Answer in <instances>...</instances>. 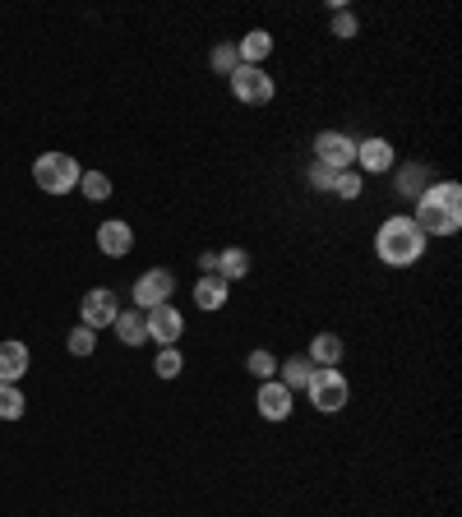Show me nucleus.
I'll use <instances>...</instances> for the list:
<instances>
[{"mask_svg":"<svg viewBox=\"0 0 462 517\" xmlns=\"http://www.w3.org/2000/svg\"><path fill=\"white\" fill-rule=\"evenodd\" d=\"M412 222L430 236H458L462 231V185L458 181H435L421 199L412 204Z\"/></svg>","mask_w":462,"mask_h":517,"instance_id":"obj_1","label":"nucleus"},{"mask_svg":"<svg viewBox=\"0 0 462 517\" xmlns=\"http://www.w3.org/2000/svg\"><path fill=\"white\" fill-rule=\"evenodd\" d=\"M375 259L389 268H412L426 259V231L412 222V213H393L375 231Z\"/></svg>","mask_w":462,"mask_h":517,"instance_id":"obj_2","label":"nucleus"},{"mask_svg":"<svg viewBox=\"0 0 462 517\" xmlns=\"http://www.w3.org/2000/svg\"><path fill=\"white\" fill-rule=\"evenodd\" d=\"M79 176H84V167H79L70 153H42L33 162V185L42 194H70V190H79Z\"/></svg>","mask_w":462,"mask_h":517,"instance_id":"obj_3","label":"nucleus"},{"mask_svg":"<svg viewBox=\"0 0 462 517\" xmlns=\"http://www.w3.org/2000/svg\"><path fill=\"white\" fill-rule=\"evenodd\" d=\"M305 397H310V407H315L319 416H338V411L347 407V397H352V384H347L342 370H315L310 384H305Z\"/></svg>","mask_w":462,"mask_h":517,"instance_id":"obj_4","label":"nucleus"},{"mask_svg":"<svg viewBox=\"0 0 462 517\" xmlns=\"http://www.w3.org/2000/svg\"><path fill=\"white\" fill-rule=\"evenodd\" d=\"M227 84H231V97H236L241 107H268V102L278 97V84H273V74H268L264 65H241Z\"/></svg>","mask_w":462,"mask_h":517,"instance_id":"obj_5","label":"nucleus"},{"mask_svg":"<svg viewBox=\"0 0 462 517\" xmlns=\"http://www.w3.org/2000/svg\"><path fill=\"white\" fill-rule=\"evenodd\" d=\"M130 296H134V310H144V314L158 310V305H167L176 296V273L171 268H148V273L134 277Z\"/></svg>","mask_w":462,"mask_h":517,"instance_id":"obj_6","label":"nucleus"},{"mask_svg":"<svg viewBox=\"0 0 462 517\" xmlns=\"http://www.w3.org/2000/svg\"><path fill=\"white\" fill-rule=\"evenodd\" d=\"M315 162L329 171H352L356 167V139L342 130H319L315 134Z\"/></svg>","mask_w":462,"mask_h":517,"instance_id":"obj_7","label":"nucleus"},{"mask_svg":"<svg viewBox=\"0 0 462 517\" xmlns=\"http://www.w3.org/2000/svg\"><path fill=\"white\" fill-rule=\"evenodd\" d=\"M393 167H398V148H393L389 139H379V134L356 139V171H361V176H389Z\"/></svg>","mask_w":462,"mask_h":517,"instance_id":"obj_8","label":"nucleus"},{"mask_svg":"<svg viewBox=\"0 0 462 517\" xmlns=\"http://www.w3.org/2000/svg\"><path fill=\"white\" fill-rule=\"evenodd\" d=\"M116 314H121V301H116V291L111 287H93L84 291V301H79V324L84 328H111L116 324Z\"/></svg>","mask_w":462,"mask_h":517,"instance_id":"obj_9","label":"nucleus"},{"mask_svg":"<svg viewBox=\"0 0 462 517\" xmlns=\"http://www.w3.org/2000/svg\"><path fill=\"white\" fill-rule=\"evenodd\" d=\"M144 324H148V342H158V347H176L181 333H185V314L167 301V305H158V310H148Z\"/></svg>","mask_w":462,"mask_h":517,"instance_id":"obj_10","label":"nucleus"},{"mask_svg":"<svg viewBox=\"0 0 462 517\" xmlns=\"http://www.w3.org/2000/svg\"><path fill=\"white\" fill-rule=\"evenodd\" d=\"M255 407H259V416H264V421L278 425V421H287V416L296 411V393H287L278 379H268V384H259Z\"/></svg>","mask_w":462,"mask_h":517,"instance_id":"obj_11","label":"nucleus"},{"mask_svg":"<svg viewBox=\"0 0 462 517\" xmlns=\"http://www.w3.org/2000/svg\"><path fill=\"white\" fill-rule=\"evenodd\" d=\"M98 250L107 254V259H125V254L134 250V227L125 222V217L102 222V227H98Z\"/></svg>","mask_w":462,"mask_h":517,"instance_id":"obj_12","label":"nucleus"},{"mask_svg":"<svg viewBox=\"0 0 462 517\" xmlns=\"http://www.w3.org/2000/svg\"><path fill=\"white\" fill-rule=\"evenodd\" d=\"M28 365H33V356H28V342H19V337H5L0 342V384H19L28 374Z\"/></svg>","mask_w":462,"mask_h":517,"instance_id":"obj_13","label":"nucleus"},{"mask_svg":"<svg viewBox=\"0 0 462 517\" xmlns=\"http://www.w3.org/2000/svg\"><path fill=\"white\" fill-rule=\"evenodd\" d=\"M342 356H347V342L338 333H315L310 337V351H305V361L315 365V370H338Z\"/></svg>","mask_w":462,"mask_h":517,"instance_id":"obj_14","label":"nucleus"},{"mask_svg":"<svg viewBox=\"0 0 462 517\" xmlns=\"http://www.w3.org/2000/svg\"><path fill=\"white\" fill-rule=\"evenodd\" d=\"M430 185H435V176H430L426 162H402V167H398V185H393V190H398V199L416 204V199H421Z\"/></svg>","mask_w":462,"mask_h":517,"instance_id":"obj_15","label":"nucleus"},{"mask_svg":"<svg viewBox=\"0 0 462 517\" xmlns=\"http://www.w3.org/2000/svg\"><path fill=\"white\" fill-rule=\"evenodd\" d=\"M227 301H231V282H222L218 273H204L195 282V305L204 314H218V310H227Z\"/></svg>","mask_w":462,"mask_h":517,"instance_id":"obj_16","label":"nucleus"},{"mask_svg":"<svg viewBox=\"0 0 462 517\" xmlns=\"http://www.w3.org/2000/svg\"><path fill=\"white\" fill-rule=\"evenodd\" d=\"M236 56H241V65H264L268 56H273V33H264V28H250V33L236 42Z\"/></svg>","mask_w":462,"mask_h":517,"instance_id":"obj_17","label":"nucleus"},{"mask_svg":"<svg viewBox=\"0 0 462 517\" xmlns=\"http://www.w3.org/2000/svg\"><path fill=\"white\" fill-rule=\"evenodd\" d=\"M111 333L121 337V347H144L148 342V324H144V310H121Z\"/></svg>","mask_w":462,"mask_h":517,"instance_id":"obj_18","label":"nucleus"},{"mask_svg":"<svg viewBox=\"0 0 462 517\" xmlns=\"http://www.w3.org/2000/svg\"><path fill=\"white\" fill-rule=\"evenodd\" d=\"M310 374H315V365L305 361V356H287V361H278V384L287 388V393H305Z\"/></svg>","mask_w":462,"mask_h":517,"instance_id":"obj_19","label":"nucleus"},{"mask_svg":"<svg viewBox=\"0 0 462 517\" xmlns=\"http://www.w3.org/2000/svg\"><path fill=\"white\" fill-rule=\"evenodd\" d=\"M218 277L222 282H241V277H250V250H241V245L218 250Z\"/></svg>","mask_w":462,"mask_h":517,"instance_id":"obj_20","label":"nucleus"},{"mask_svg":"<svg viewBox=\"0 0 462 517\" xmlns=\"http://www.w3.org/2000/svg\"><path fill=\"white\" fill-rule=\"evenodd\" d=\"M28 397L19 384H0V421H24Z\"/></svg>","mask_w":462,"mask_h":517,"instance_id":"obj_21","label":"nucleus"},{"mask_svg":"<svg viewBox=\"0 0 462 517\" xmlns=\"http://www.w3.org/2000/svg\"><path fill=\"white\" fill-rule=\"evenodd\" d=\"M208 70L222 74V79H231V74L241 70V56H236V42H218V47L208 51Z\"/></svg>","mask_w":462,"mask_h":517,"instance_id":"obj_22","label":"nucleus"},{"mask_svg":"<svg viewBox=\"0 0 462 517\" xmlns=\"http://www.w3.org/2000/svg\"><path fill=\"white\" fill-rule=\"evenodd\" d=\"M245 370H250V379L268 384V379H278V356L259 347V351H250V356H245Z\"/></svg>","mask_w":462,"mask_h":517,"instance_id":"obj_23","label":"nucleus"},{"mask_svg":"<svg viewBox=\"0 0 462 517\" xmlns=\"http://www.w3.org/2000/svg\"><path fill=\"white\" fill-rule=\"evenodd\" d=\"M65 351H70V356H79V361H88V356H93V351H98V333H93V328H70V337H65Z\"/></svg>","mask_w":462,"mask_h":517,"instance_id":"obj_24","label":"nucleus"},{"mask_svg":"<svg viewBox=\"0 0 462 517\" xmlns=\"http://www.w3.org/2000/svg\"><path fill=\"white\" fill-rule=\"evenodd\" d=\"M181 370H185L181 347H162L158 361H153V374H158V379H181Z\"/></svg>","mask_w":462,"mask_h":517,"instance_id":"obj_25","label":"nucleus"},{"mask_svg":"<svg viewBox=\"0 0 462 517\" xmlns=\"http://www.w3.org/2000/svg\"><path fill=\"white\" fill-rule=\"evenodd\" d=\"M79 194L93 199V204H102V199H111V181L102 171H84V176H79Z\"/></svg>","mask_w":462,"mask_h":517,"instance_id":"obj_26","label":"nucleus"},{"mask_svg":"<svg viewBox=\"0 0 462 517\" xmlns=\"http://www.w3.org/2000/svg\"><path fill=\"white\" fill-rule=\"evenodd\" d=\"M361 190H365V185H361V171H338V176H333V190L329 194H338V199H361Z\"/></svg>","mask_w":462,"mask_h":517,"instance_id":"obj_27","label":"nucleus"},{"mask_svg":"<svg viewBox=\"0 0 462 517\" xmlns=\"http://www.w3.org/2000/svg\"><path fill=\"white\" fill-rule=\"evenodd\" d=\"M356 33H361L356 14H352V10H342V5H333V37H342V42H347V37H356Z\"/></svg>","mask_w":462,"mask_h":517,"instance_id":"obj_28","label":"nucleus"},{"mask_svg":"<svg viewBox=\"0 0 462 517\" xmlns=\"http://www.w3.org/2000/svg\"><path fill=\"white\" fill-rule=\"evenodd\" d=\"M333 176H338V171H329V167H319V162H310V190H324V194H329V190H333Z\"/></svg>","mask_w":462,"mask_h":517,"instance_id":"obj_29","label":"nucleus"},{"mask_svg":"<svg viewBox=\"0 0 462 517\" xmlns=\"http://www.w3.org/2000/svg\"><path fill=\"white\" fill-rule=\"evenodd\" d=\"M199 273H218V254H213V250L199 254Z\"/></svg>","mask_w":462,"mask_h":517,"instance_id":"obj_30","label":"nucleus"}]
</instances>
